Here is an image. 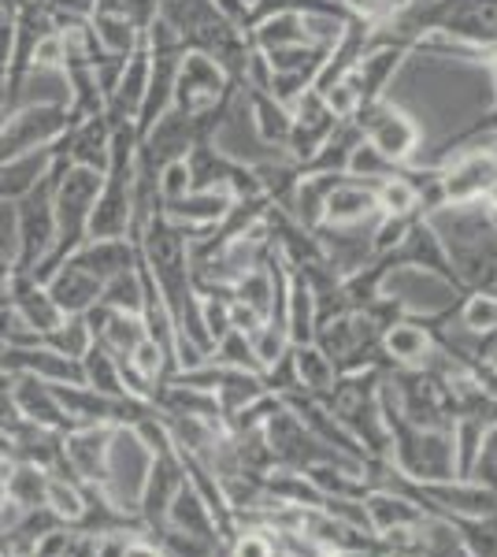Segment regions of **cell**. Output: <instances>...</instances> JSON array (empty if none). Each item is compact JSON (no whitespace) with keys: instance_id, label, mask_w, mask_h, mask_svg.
Instances as JSON below:
<instances>
[{"instance_id":"6da1fadb","label":"cell","mask_w":497,"mask_h":557,"mask_svg":"<svg viewBox=\"0 0 497 557\" xmlns=\"http://www.w3.org/2000/svg\"><path fill=\"white\" fill-rule=\"evenodd\" d=\"M63 168H71L67 160L49 157V168L12 201L15 272H34V268L49 257L52 242H57V209H52V197H57V183H60Z\"/></svg>"},{"instance_id":"7a4b0ae2","label":"cell","mask_w":497,"mask_h":557,"mask_svg":"<svg viewBox=\"0 0 497 557\" xmlns=\"http://www.w3.org/2000/svg\"><path fill=\"white\" fill-rule=\"evenodd\" d=\"M101 178L104 172H94V168H63L60 183H57V197H52V209H57V242H52L49 257L34 268V278H49L57 268L75 253L78 246L89 235V212H94V201L101 194Z\"/></svg>"},{"instance_id":"3957f363","label":"cell","mask_w":497,"mask_h":557,"mask_svg":"<svg viewBox=\"0 0 497 557\" xmlns=\"http://www.w3.org/2000/svg\"><path fill=\"white\" fill-rule=\"evenodd\" d=\"M352 120H357V127L364 131L368 146L383 152L394 168H412L415 160H420L423 127L409 108H401L397 101H390V97H383V101L364 104Z\"/></svg>"},{"instance_id":"277c9868","label":"cell","mask_w":497,"mask_h":557,"mask_svg":"<svg viewBox=\"0 0 497 557\" xmlns=\"http://www.w3.org/2000/svg\"><path fill=\"white\" fill-rule=\"evenodd\" d=\"M67 127H71V120H67V104L63 101L20 104L0 123V168L15 164V160H23V157H34V152H45Z\"/></svg>"},{"instance_id":"5b68a950","label":"cell","mask_w":497,"mask_h":557,"mask_svg":"<svg viewBox=\"0 0 497 557\" xmlns=\"http://www.w3.org/2000/svg\"><path fill=\"white\" fill-rule=\"evenodd\" d=\"M183 483H186L183 454H178V446L171 443V435H167L164 443L149 450L146 480H141L138 502L131 506L134 517L146 528V535L160 532V528L167 524V509H171V502H175V494L183 491Z\"/></svg>"},{"instance_id":"8992f818","label":"cell","mask_w":497,"mask_h":557,"mask_svg":"<svg viewBox=\"0 0 497 557\" xmlns=\"http://www.w3.org/2000/svg\"><path fill=\"white\" fill-rule=\"evenodd\" d=\"M123 428L115 424H83V428H71L60 443V465L57 469L71 472L78 483L86 487H101L112 491V450L120 443Z\"/></svg>"},{"instance_id":"52a82bcc","label":"cell","mask_w":497,"mask_h":557,"mask_svg":"<svg viewBox=\"0 0 497 557\" xmlns=\"http://www.w3.org/2000/svg\"><path fill=\"white\" fill-rule=\"evenodd\" d=\"M234 89H241V86H234L227 78V71L215 64L212 57H204V52H197V49H186L175 71L171 108H178V112H186V115H197V112L215 108L220 101H227Z\"/></svg>"},{"instance_id":"ba28073f","label":"cell","mask_w":497,"mask_h":557,"mask_svg":"<svg viewBox=\"0 0 497 557\" xmlns=\"http://www.w3.org/2000/svg\"><path fill=\"white\" fill-rule=\"evenodd\" d=\"M497 183V146L449 152L438 164V186L446 205H479Z\"/></svg>"},{"instance_id":"9c48e42d","label":"cell","mask_w":497,"mask_h":557,"mask_svg":"<svg viewBox=\"0 0 497 557\" xmlns=\"http://www.w3.org/2000/svg\"><path fill=\"white\" fill-rule=\"evenodd\" d=\"M290 112H294V131H290V141H286V157H290L297 168H305L315 152L323 149V141L331 138L341 120L331 112L327 101H323L315 89H309Z\"/></svg>"},{"instance_id":"30bf717a","label":"cell","mask_w":497,"mask_h":557,"mask_svg":"<svg viewBox=\"0 0 497 557\" xmlns=\"http://www.w3.org/2000/svg\"><path fill=\"white\" fill-rule=\"evenodd\" d=\"M108 149H112V123L104 115H89V120L71 123L49 146V157H60L75 168H94L104 172L108 168Z\"/></svg>"},{"instance_id":"8fae6325","label":"cell","mask_w":497,"mask_h":557,"mask_svg":"<svg viewBox=\"0 0 497 557\" xmlns=\"http://www.w3.org/2000/svg\"><path fill=\"white\" fill-rule=\"evenodd\" d=\"M149 71H152V57H149L146 38H141L138 49L126 57L123 75H120V83H115L112 97L104 101V120L112 123V131L138 120V108L146 101V89H149Z\"/></svg>"},{"instance_id":"7c38bea8","label":"cell","mask_w":497,"mask_h":557,"mask_svg":"<svg viewBox=\"0 0 497 557\" xmlns=\"http://www.w3.org/2000/svg\"><path fill=\"white\" fill-rule=\"evenodd\" d=\"M0 368L8 375H38L45 383H83V368L71 357L52 354L49 346H0Z\"/></svg>"},{"instance_id":"4fadbf2b","label":"cell","mask_w":497,"mask_h":557,"mask_svg":"<svg viewBox=\"0 0 497 557\" xmlns=\"http://www.w3.org/2000/svg\"><path fill=\"white\" fill-rule=\"evenodd\" d=\"M378 346H383V357L390 368H427L438 343H435V331L420 317H401L383 331Z\"/></svg>"},{"instance_id":"5bb4252c","label":"cell","mask_w":497,"mask_h":557,"mask_svg":"<svg viewBox=\"0 0 497 557\" xmlns=\"http://www.w3.org/2000/svg\"><path fill=\"white\" fill-rule=\"evenodd\" d=\"M8 398L15 401V409H20L30 424L60 431V435L71 431V420H67V412H63L52 383L38 380V375H15L12 386H8Z\"/></svg>"},{"instance_id":"9a60e30c","label":"cell","mask_w":497,"mask_h":557,"mask_svg":"<svg viewBox=\"0 0 497 557\" xmlns=\"http://www.w3.org/2000/svg\"><path fill=\"white\" fill-rule=\"evenodd\" d=\"M8 305H12L15 317H20L34 335H45V331H52L63 320V312L57 309V301L49 298L45 283L34 278L30 272H12V278H8Z\"/></svg>"},{"instance_id":"2e32d148","label":"cell","mask_w":497,"mask_h":557,"mask_svg":"<svg viewBox=\"0 0 497 557\" xmlns=\"http://www.w3.org/2000/svg\"><path fill=\"white\" fill-rule=\"evenodd\" d=\"M67 260L94 275L97 283H112L115 275L138 264V246H134V238H86Z\"/></svg>"},{"instance_id":"e0dca14e","label":"cell","mask_w":497,"mask_h":557,"mask_svg":"<svg viewBox=\"0 0 497 557\" xmlns=\"http://www.w3.org/2000/svg\"><path fill=\"white\" fill-rule=\"evenodd\" d=\"M409 52L412 49H405V45L378 41V45H372V49H368L364 57L357 60L352 75H357V86H360V97H364V104L383 101V97L390 94L397 71H401V64L409 60Z\"/></svg>"},{"instance_id":"ac0fdd59","label":"cell","mask_w":497,"mask_h":557,"mask_svg":"<svg viewBox=\"0 0 497 557\" xmlns=\"http://www.w3.org/2000/svg\"><path fill=\"white\" fill-rule=\"evenodd\" d=\"M45 290H49V298L57 301V309L63 317H83V312H89L97 301H101L104 283H97V278L83 272L78 264L63 260L57 272L45 278Z\"/></svg>"},{"instance_id":"d6986e66","label":"cell","mask_w":497,"mask_h":557,"mask_svg":"<svg viewBox=\"0 0 497 557\" xmlns=\"http://www.w3.org/2000/svg\"><path fill=\"white\" fill-rule=\"evenodd\" d=\"M234 197L227 190H189L178 201L164 205V215L175 227H183L186 235H201V231L215 227V223L227 215Z\"/></svg>"},{"instance_id":"ffe728a7","label":"cell","mask_w":497,"mask_h":557,"mask_svg":"<svg viewBox=\"0 0 497 557\" xmlns=\"http://www.w3.org/2000/svg\"><path fill=\"white\" fill-rule=\"evenodd\" d=\"M167 528H175V532L194 535V539H201V543L215 546V550H223L220 524H215V517H212V509H208V502L194 491V483H189V480L183 483V491L175 494V502H171Z\"/></svg>"},{"instance_id":"44dd1931","label":"cell","mask_w":497,"mask_h":557,"mask_svg":"<svg viewBox=\"0 0 497 557\" xmlns=\"http://www.w3.org/2000/svg\"><path fill=\"white\" fill-rule=\"evenodd\" d=\"M315 294L297 268H290V286H286V305H283V327H286V338L290 346H305L315 338Z\"/></svg>"},{"instance_id":"7402d4cb","label":"cell","mask_w":497,"mask_h":557,"mask_svg":"<svg viewBox=\"0 0 497 557\" xmlns=\"http://www.w3.org/2000/svg\"><path fill=\"white\" fill-rule=\"evenodd\" d=\"M375 183L364 178L341 175V183L327 194V209H323V223H357L375 215Z\"/></svg>"},{"instance_id":"603a6c76","label":"cell","mask_w":497,"mask_h":557,"mask_svg":"<svg viewBox=\"0 0 497 557\" xmlns=\"http://www.w3.org/2000/svg\"><path fill=\"white\" fill-rule=\"evenodd\" d=\"M249 123L260 146L286 152V141H290V131H294L290 108L278 104L271 94H249Z\"/></svg>"},{"instance_id":"cb8c5ba5","label":"cell","mask_w":497,"mask_h":557,"mask_svg":"<svg viewBox=\"0 0 497 557\" xmlns=\"http://www.w3.org/2000/svg\"><path fill=\"white\" fill-rule=\"evenodd\" d=\"M364 513H368V524H372L375 535H386L394 528H405V524H415L423 517V509L415 506L412 498L397 491H386V487H372L364 494Z\"/></svg>"},{"instance_id":"d4e9b609","label":"cell","mask_w":497,"mask_h":557,"mask_svg":"<svg viewBox=\"0 0 497 557\" xmlns=\"http://www.w3.org/2000/svg\"><path fill=\"white\" fill-rule=\"evenodd\" d=\"M294 372H297L301 391L312 394V398H320V401H327L334 383H338V368H334V361L315 343L294 346Z\"/></svg>"},{"instance_id":"484cf974","label":"cell","mask_w":497,"mask_h":557,"mask_svg":"<svg viewBox=\"0 0 497 557\" xmlns=\"http://www.w3.org/2000/svg\"><path fill=\"white\" fill-rule=\"evenodd\" d=\"M249 41H252V49H260V52L309 45V38H305V20L297 12H271L264 20H257L249 26Z\"/></svg>"},{"instance_id":"4316f807","label":"cell","mask_w":497,"mask_h":557,"mask_svg":"<svg viewBox=\"0 0 497 557\" xmlns=\"http://www.w3.org/2000/svg\"><path fill=\"white\" fill-rule=\"evenodd\" d=\"M4 491H8V502H15L20 509H41L45 494H49V469L30 465V461H8Z\"/></svg>"},{"instance_id":"83f0119b","label":"cell","mask_w":497,"mask_h":557,"mask_svg":"<svg viewBox=\"0 0 497 557\" xmlns=\"http://www.w3.org/2000/svg\"><path fill=\"white\" fill-rule=\"evenodd\" d=\"M78 368H83V386H89V391L108 394V398H131V394H126V383H123L120 361H115L101 343H94L86 349Z\"/></svg>"},{"instance_id":"f1b7e54d","label":"cell","mask_w":497,"mask_h":557,"mask_svg":"<svg viewBox=\"0 0 497 557\" xmlns=\"http://www.w3.org/2000/svg\"><path fill=\"white\" fill-rule=\"evenodd\" d=\"M375 209L378 215H420V190H415L409 168L375 183Z\"/></svg>"},{"instance_id":"f546056e","label":"cell","mask_w":497,"mask_h":557,"mask_svg":"<svg viewBox=\"0 0 497 557\" xmlns=\"http://www.w3.org/2000/svg\"><path fill=\"white\" fill-rule=\"evenodd\" d=\"M231 301L246 305V309H252L264 320H275V278H271L268 264L252 268L249 275H241L238 283L231 286Z\"/></svg>"},{"instance_id":"4dcf8cb0","label":"cell","mask_w":497,"mask_h":557,"mask_svg":"<svg viewBox=\"0 0 497 557\" xmlns=\"http://www.w3.org/2000/svg\"><path fill=\"white\" fill-rule=\"evenodd\" d=\"M89 30H94L101 52H112V57H131V52L141 45V34L134 30L120 12H94Z\"/></svg>"},{"instance_id":"1f68e13d","label":"cell","mask_w":497,"mask_h":557,"mask_svg":"<svg viewBox=\"0 0 497 557\" xmlns=\"http://www.w3.org/2000/svg\"><path fill=\"white\" fill-rule=\"evenodd\" d=\"M41 346H49L52 354L71 357V361H83V354L94 346V331H89L86 317H63L57 327L38 335Z\"/></svg>"},{"instance_id":"d6a6232c","label":"cell","mask_w":497,"mask_h":557,"mask_svg":"<svg viewBox=\"0 0 497 557\" xmlns=\"http://www.w3.org/2000/svg\"><path fill=\"white\" fill-rule=\"evenodd\" d=\"M101 305H108V309H115V312H138L141 317V264H134L131 272L104 283Z\"/></svg>"},{"instance_id":"836d02e7","label":"cell","mask_w":497,"mask_h":557,"mask_svg":"<svg viewBox=\"0 0 497 557\" xmlns=\"http://www.w3.org/2000/svg\"><path fill=\"white\" fill-rule=\"evenodd\" d=\"M249 346H252V357H257L260 372H264V368H271L275 361H283V357L294 349L290 338H286V327H283V323H275V320L260 323V327L249 335Z\"/></svg>"},{"instance_id":"e575fe53","label":"cell","mask_w":497,"mask_h":557,"mask_svg":"<svg viewBox=\"0 0 497 557\" xmlns=\"http://www.w3.org/2000/svg\"><path fill=\"white\" fill-rule=\"evenodd\" d=\"M208 361L227 364V368H246V372H260L257 357H252V346H249V335H241V331H234V327L223 338H215Z\"/></svg>"},{"instance_id":"d590c367","label":"cell","mask_w":497,"mask_h":557,"mask_svg":"<svg viewBox=\"0 0 497 557\" xmlns=\"http://www.w3.org/2000/svg\"><path fill=\"white\" fill-rule=\"evenodd\" d=\"M394 172H401V168H394L390 160H386L378 149L368 146V141H360V146L352 149L349 168H346V175L364 178V183H383V178H390Z\"/></svg>"},{"instance_id":"8d00e7d4","label":"cell","mask_w":497,"mask_h":557,"mask_svg":"<svg viewBox=\"0 0 497 557\" xmlns=\"http://www.w3.org/2000/svg\"><path fill=\"white\" fill-rule=\"evenodd\" d=\"M223 550H227V557H275V543H271L268 528L238 524Z\"/></svg>"},{"instance_id":"74e56055","label":"cell","mask_w":497,"mask_h":557,"mask_svg":"<svg viewBox=\"0 0 497 557\" xmlns=\"http://www.w3.org/2000/svg\"><path fill=\"white\" fill-rule=\"evenodd\" d=\"M45 15H49L52 30H71V26H83L94 20L97 0H45Z\"/></svg>"},{"instance_id":"f35d334b","label":"cell","mask_w":497,"mask_h":557,"mask_svg":"<svg viewBox=\"0 0 497 557\" xmlns=\"http://www.w3.org/2000/svg\"><path fill=\"white\" fill-rule=\"evenodd\" d=\"M157 186H160V197H164V205H167V201H178L183 194L194 190V175H189V164H186V160H171V164L160 168Z\"/></svg>"},{"instance_id":"ab89813d","label":"cell","mask_w":497,"mask_h":557,"mask_svg":"<svg viewBox=\"0 0 497 557\" xmlns=\"http://www.w3.org/2000/svg\"><path fill=\"white\" fill-rule=\"evenodd\" d=\"M160 4H164V0H120V12L134 30L146 34L149 26L160 20Z\"/></svg>"},{"instance_id":"60d3db41","label":"cell","mask_w":497,"mask_h":557,"mask_svg":"<svg viewBox=\"0 0 497 557\" xmlns=\"http://www.w3.org/2000/svg\"><path fill=\"white\" fill-rule=\"evenodd\" d=\"M212 8L220 20H227L231 26H238V30H249V23H252L249 0H212Z\"/></svg>"},{"instance_id":"b9f144b4","label":"cell","mask_w":497,"mask_h":557,"mask_svg":"<svg viewBox=\"0 0 497 557\" xmlns=\"http://www.w3.org/2000/svg\"><path fill=\"white\" fill-rule=\"evenodd\" d=\"M123 557H167V554L160 550L157 539H149L146 532H141V535H131V543H126Z\"/></svg>"},{"instance_id":"7bdbcfd3","label":"cell","mask_w":497,"mask_h":557,"mask_svg":"<svg viewBox=\"0 0 497 557\" xmlns=\"http://www.w3.org/2000/svg\"><path fill=\"white\" fill-rule=\"evenodd\" d=\"M483 209H486V212H497V183H494V190L483 197Z\"/></svg>"},{"instance_id":"ee69618b","label":"cell","mask_w":497,"mask_h":557,"mask_svg":"<svg viewBox=\"0 0 497 557\" xmlns=\"http://www.w3.org/2000/svg\"><path fill=\"white\" fill-rule=\"evenodd\" d=\"M0 557H4V546H0Z\"/></svg>"},{"instance_id":"f6af8a7d","label":"cell","mask_w":497,"mask_h":557,"mask_svg":"<svg viewBox=\"0 0 497 557\" xmlns=\"http://www.w3.org/2000/svg\"><path fill=\"white\" fill-rule=\"evenodd\" d=\"M249 4H257V0H249Z\"/></svg>"}]
</instances>
